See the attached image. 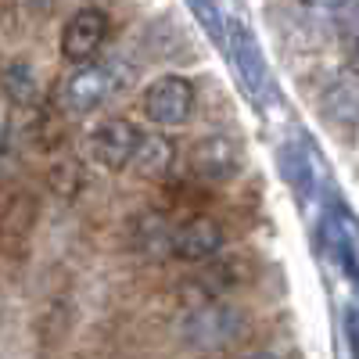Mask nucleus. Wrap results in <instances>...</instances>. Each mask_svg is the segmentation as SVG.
Instances as JSON below:
<instances>
[{
    "label": "nucleus",
    "instance_id": "1",
    "mask_svg": "<svg viewBox=\"0 0 359 359\" xmlns=\"http://www.w3.org/2000/svg\"><path fill=\"white\" fill-rule=\"evenodd\" d=\"M123 86H126V65L118 57H104V62L94 57L86 65H76V72L62 83V104L69 115H94Z\"/></svg>",
    "mask_w": 359,
    "mask_h": 359
},
{
    "label": "nucleus",
    "instance_id": "2",
    "mask_svg": "<svg viewBox=\"0 0 359 359\" xmlns=\"http://www.w3.org/2000/svg\"><path fill=\"white\" fill-rule=\"evenodd\" d=\"M245 331V313L230 306L226 298H201V302L191 306V313L180 323V334L191 348H201V352H212V348H223L230 341H237Z\"/></svg>",
    "mask_w": 359,
    "mask_h": 359
},
{
    "label": "nucleus",
    "instance_id": "3",
    "mask_svg": "<svg viewBox=\"0 0 359 359\" xmlns=\"http://www.w3.org/2000/svg\"><path fill=\"white\" fill-rule=\"evenodd\" d=\"M226 33H230L226 54L233 57L237 76H241V83H245V90H248L252 104L269 108V104L277 101V83H273V72H269V65H266V54H262L255 33H252L245 22H237V18L226 22Z\"/></svg>",
    "mask_w": 359,
    "mask_h": 359
},
{
    "label": "nucleus",
    "instance_id": "4",
    "mask_svg": "<svg viewBox=\"0 0 359 359\" xmlns=\"http://www.w3.org/2000/svg\"><path fill=\"white\" fill-rule=\"evenodd\" d=\"M191 111H194V83L187 76L165 72L144 86V115L151 126L176 130L191 118Z\"/></svg>",
    "mask_w": 359,
    "mask_h": 359
},
{
    "label": "nucleus",
    "instance_id": "5",
    "mask_svg": "<svg viewBox=\"0 0 359 359\" xmlns=\"http://www.w3.org/2000/svg\"><path fill=\"white\" fill-rule=\"evenodd\" d=\"M137 144H140V130L130 123V118H104V123H97L86 133L83 151L104 172H126L133 165Z\"/></svg>",
    "mask_w": 359,
    "mask_h": 359
},
{
    "label": "nucleus",
    "instance_id": "6",
    "mask_svg": "<svg viewBox=\"0 0 359 359\" xmlns=\"http://www.w3.org/2000/svg\"><path fill=\"white\" fill-rule=\"evenodd\" d=\"M241 169H245V151L226 133L201 137L191 147V172L198 180H205V184H230Z\"/></svg>",
    "mask_w": 359,
    "mask_h": 359
},
{
    "label": "nucleus",
    "instance_id": "7",
    "mask_svg": "<svg viewBox=\"0 0 359 359\" xmlns=\"http://www.w3.org/2000/svg\"><path fill=\"white\" fill-rule=\"evenodd\" d=\"M108 40V15L101 8H79L62 29V54L72 65H86L101 54Z\"/></svg>",
    "mask_w": 359,
    "mask_h": 359
},
{
    "label": "nucleus",
    "instance_id": "8",
    "mask_svg": "<svg viewBox=\"0 0 359 359\" xmlns=\"http://www.w3.org/2000/svg\"><path fill=\"white\" fill-rule=\"evenodd\" d=\"M226 245V230L212 216H191L172 230V259L184 262H208Z\"/></svg>",
    "mask_w": 359,
    "mask_h": 359
},
{
    "label": "nucleus",
    "instance_id": "9",
    "mask_svg": "<svg viewBox=\"0 0 359 359\" xmlns=\"http://www.w3.org/2000/svg\"><path fill=\"white\" fill-rule=\"evenodd\" d=\"M277 165H280L287 187L294 191V198L302 201V205H313V201L320 198V172H316V162H313V155L306 151V147L280 144Z\"/></svg>",
    "mask_w": 359,
    "mask_h": 359
},
{
    "label": "nucleus",
    "instance_id": "10",
    "mask_svg": "<svg viewBox=\"0 0 359 359\" xmlns=\"http://www.w3.org/2000/svg\"><path fill=\"white\" fill-rule=\"evenodd\" d=\"M4 101H8V108H18V111H33L43 101L40 76L25 57H11L4 69Z\"/></svg>",
    "mask_w": 359,
    "mask_h": 359
},
{
    "label": "nucleus",
    "instance_id": "11",
    "mask_svg": "<svg viewBox=\"0 0 359 359\" xmlns=\"http://www.w3.org/2000/svg\"><path fill=\"white\" fill-rule=\"evenodd\" d=\"M176 162V144L162 133H140V144H137V155H133V165L130 172L144 176V180H162Z\"/></svg>",
    "mask_w": 359,
    "mask_h": 359
},
{
    "label": "nucleus",
    "instance_id": "12",
    "mask_svg": "<svg viewBox=\"0 0 359 359\" xmlns=\"http://www.w3.org/2000/svg\"><path fill=\"white\" fill-rule=\"evenodd\" d=\"M172 230L176 223H169L162 212H147L133 223V245L147 259H165L172 255Z\"/></svg>",
    "mask_w": 359,
    "mask_h": 359
},
{
    "label": "nucleus",
    "instance_id": "13",
    "mask_svg": "<svg viewBox=\"0 0 359 359\" xmlns=\"http://www.w3.org/2000/svg\"><path fill=\"white\" fill-rule=\"evenodd\" d=\"M323 111L327 118L334 123H359V90L341 83V86H331L323 94Z\"/></svg>",
    "mask_w": 359,
    "mask_h": 359
},
{
    "label": "nucleus",
    "instance_id": "14",
    "mask_svg": "<svg viewBox=\"0 0 359 359\" xmlns=\"http://www.w3.org/2000/svg\"><path fill=\"white\" fill-rule=\"evenodd\" d=\"M187 4H191L194 18L201 22V29L216 40V47L226 50V47H230V33H226V22H223V15H219V8H216V0H187Z\"/></svg>",
    "mask_w": 359,
    "mask_h": 359
},
{
    "label": "nucleus",
    "instance_id": "15",
    "mask_svg": "<svg viewBox=\"0 0 359 359\" xmlns=\"http://www.w3.org/2000/svg\"><path fill=\"white\" fill-rule=\"evenodd\" d=\"M245 359H277L273 352H255V355H245Z\"/></svg>",
    "mask_w": 359,
    "mask_h": 359
},
{
    "label": "nucleus",
    "instance_id": "16",
    "mask_svg": "<svg viewBox=\"0 0 359 359\" xmlns=\"http://www.w3.org/2000/svg\"><path fill=\"white\" fill-rule=\"evenodd\" d=\"M313 4H320V0H313Z\"/></svg>",
    "mask_w": 359,
    "mask_h": 359
}]
</instances>
